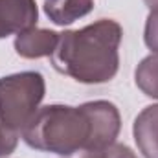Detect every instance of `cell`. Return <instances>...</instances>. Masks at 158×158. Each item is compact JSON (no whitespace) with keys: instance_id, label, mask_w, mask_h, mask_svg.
<instances>
[{"instance_id":"6da1fadb","label":"cell","mask_w":158,"mask_h":158,"mask_svg":"<svg viewBox=\"0 0 158 158\" xmlns=\"http://www.w3.org/2000/svg\"><path fill=\"white\" fill-rule=\"evenodd\" d=\"M121 37V26L110 19H101L81 30L63 31L52 53V64L57 72L79 83H107L118 74Z\"/></svg>"},{"instance_id":"7a4b0ae2","label":"cell","mask_w":158,"mask_h":158,"mask_svg":"<svg viewBox=\"0 0 158 158\" xmlns=\"http://www.w3.org/2000/svg\"><path fill=\"white\" fill-rule=\"evenodd\" d=\"M90 132V119L83 105H46L40 107L20 134L31 149L72 156L77 151H86Z\"/></svg>"},{"instance_id":"3957f363","label":"cell","mask_w":158,"mask_h":158,"mask_svg":"<svg viewBox=\"0 0 158 158\" xmlns=\"http://www.w3.org/2000/svg\"><path fill=\"white\" fill-rule=\"evenodd\" d=\"M46 94V83L39 72H19L0 77V119L15 132L33 119Z\"/></svg>"},{"instance_id":"277c9868","label":"cell","mask_w":158,"mask_h":158,"mask_svg":"<svg viewBox=\"0 0 158 158\" xmlns=\"http://www.w3.org/2000/svg\"><path fill=\"white\" fill-rule=\"evenodd\" d=\"M83 109L88 114L92 129L86 151L101 149L114 143L121 129V118L116 105H112L110 101H88L83 103Z\"/></svg>"},{"instance_id":"5b68a950","label":"cell","mask_w":158,"mask_h":158,"mask_svg":"<svg viewBox=\"0 0 158 158\" xmlns=\"http://www.w3.org/2000/svg\"><path fill=\"white\" fill-rule=\"evenodd\" d=\"M37 17L35 0H0V39L35 28Z\"/></svg>"},{"instance_id":"8992f818","label":"cell","mask_w":158,"mask_h":158,"mask_svg":"<svg viewBox=\"0 0 158 158\" xmlns=\"http://www.w3.org/2000/svg\"><path fill=\"white\" fill-rule=\"evenodd\" d=\"M59 40V33L42 28H30L17 35L15 39V52L24 59H39V57H52Z\"/></svg>"},{"instance_id":"52a82bcc","label":"cell","mask_w":158,"mask_h":158,"mask_svg":"<svg viewBox=\"0 0 158 158\" xmlns=\"http://www.w3.org/2000/svg\"><path fill=\"white\" fill-rule=\"evenodd\" d=\"M134 142L143 158H158V105L145 107L132 125Z\"/></svg>"},{"instance_id":"ba28073f","label":"cell","mask_w":158,"mask_h":158,"mask_svg":"<svg viewBox=\"0 0 158 158\" xmlns=\"http://www.w3.org/2000/svg\"><path fill=\"white\" fill-rule=\"evenodd\" d=\"M94 0H44V13L57 26H66L88 15Z\"/></svg>"},{"instance_id":"9c48e42d","label":"cell","mask_w":158,"mask_h":158,"mask_svg":"<svg viewBox=\"0 0 158 158\" xmlns=\"http://www.w3.org/2000/svg\"><path fill=\"white\" fill-rule=\"evenodd\" d=\"M134 81H136V86L147 98L158 99V53L145 57L138 64L134 72Z\"/></svg>"},{"instance_id":"30bf717a","label":"cell","mask_w":158,"mask_h":158,"mask_svg":"<svg viewBox=\"0 0 158 158\" xmlns=\"http://www.w3.org/2000/svg\"><path fill=\"white\" fill-rule=\"evenodd\" d=\"M68 158H138L132 149H129L123 143H110L101 149H92V151H83L79 156H68Z\"/></svg>"},{"instance_id":"8fae6325","label":"cell","mask_w":158,"mask_h":158,"mask_svg":"<svg viewBox=\"0 0 158 158\" xmlns=\"http://www.w3.org/2000/svg\"><path fill=\"white\" fill-rule=\"evenodd\" d=\"M19 143V132L11 131L2 119H0V158L9 156Z\"/></svg>"},{"instance_id":"7c38bea8","label":"cell","mask_w":158,"mask_h":158,"mask_svg":"<svg viewBox=\"0 0 158 158\" xmlns=\"http://www.w3.org/2000/svg\"><path fill=\"white\" fill-rule=\"evenodd\" d=\"M145 44L149 50H153L155 53H158V7L151 9L147 22H145Z\"/></svg>"},{"instance_id":"4fadbf2b","label":"cell","mask_w":158,"mask_h":158,"mask_svg":"<svg viewBox=\"0 0 158 158\" xmlns=\"http://www.w3.org/2000/svg\"><path fill=\"white\" fill-rule=\"evenodd\" d=\"M145 2V6L149 7V9H155V7H158V0H143Z\"/></svg>"}]
</instances>
